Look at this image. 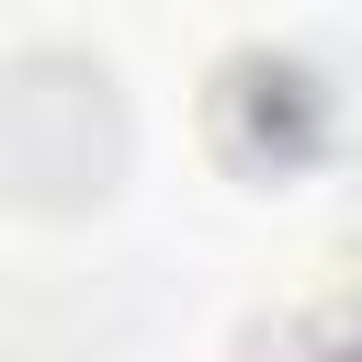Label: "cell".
Here are the masks:
<instances>
[{
  "mask_svg": "<svg viewBox=\"0 0 362 362\" xmlns=\"http://www.w3.org/2000/svg\"><path fill=\"white\" fill-rule=\"evenodd\" d=\"M215 147L238 170H305L328 147V90L294 57H226V79H215Z\"/></svg>",
  "mask_w": 362,
  "mask_h": 362,
  "instance_id": "1",
  "label": "cell"
}]
</instances>
